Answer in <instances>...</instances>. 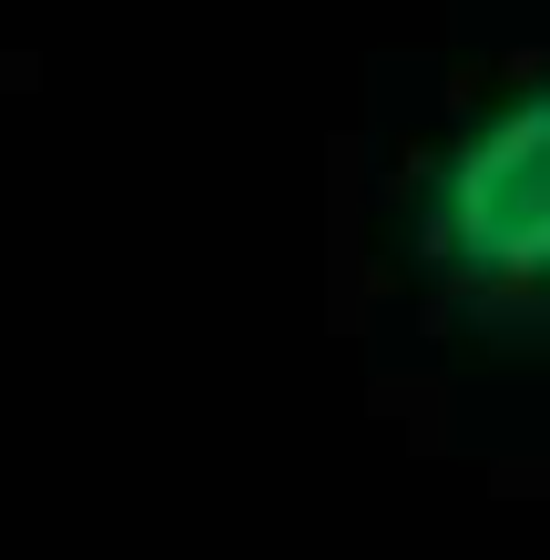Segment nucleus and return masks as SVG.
<instances>
[{
    "label": "nucleus",
    "mask_w": 550,
    "mask_h": 560,
    "mask_svg": "<svg viewBox=\"0 0 550 560\" xmlns=\"http://www.w3.org/2000/svg\"><path fill=\"white\" fill-rule=\"evenodd\" d=\"M418 255L479 316H550V82L510 92L438 153Z\"/></svg>",
    "instance_id": "nucleus-1"
}]
</instances>
